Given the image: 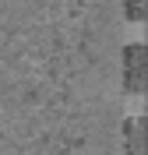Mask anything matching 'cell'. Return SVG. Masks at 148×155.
Returning a JSON list of instances; mask_svg holds the SVG:
<instances>
[{"instance_id": "cell-1", "label": "cell", "mask_w": 148, "mask_h": 155, "mask_svg": "<svg viewBox=\"0 0 148 155\" xmlns=\"http://www.w3.org/2000/svg\"><path fill=\"white\" fill-rule=\"evenodd\" d=\"M141 71H145V57H141V46H134L127 53V81H130V88H141Z\"/></svg>"}]
</instances>
